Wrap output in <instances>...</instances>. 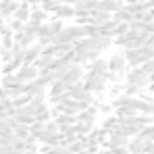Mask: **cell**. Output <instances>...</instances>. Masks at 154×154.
Instances as JSON below:
<instances>
[{"label":"cell","mask_w":154,"mask_h":154,"mask_svg":"<svg viewBox=\"0 0 154 154\" xmlns=\"http://www.w3.org/2000/svg\"><path fill=\"white\" fill-rule=\"evenodd\" d=\"M125 81L129 85H135L140 90H148L150 85V73H146L142 67H129L127 75H125Z\"/></svg>","instance_id":"1"},{"label":"cell","mask_w":154,"mask_h":154,"mask_svg":"<svg viewBox=\"0 0 154 154\" xmlns=\"http://www.w3.org/2000/svg\"><path fill=\"white\" fill-rule=\"evenodd\" d=\"M83 81H85L88 92H92L94 96H96V94H104V92H106V88H108L106 73H104V75H98V73H85Z\"/></svg>","instance_id":"2"},{"label":"cell","mask_w":154,"mask_h":154,"mask_svg":"<svg viewBox=\"0 0 154 154\" xmlns=\"http://www.w3.org/2000/svg\"><path fill=\"white\" fill-rule=\"evenodd\" d=\"M129 65L125 58V52H115L108 58V71H117V73H127Z\"/></svg>","instance_id":"3"},{"label":"cell","mask_w":154,"mask_h":154,"mask_svg":"<svg viewBox=\"0 0 154 154\" xmlns=\"http://www.w3.org/2000/svg\"><path fill=\"white\" fill-rule=\"evenodd\" d=\"M83 77H85V67L73 63V65L69 67V71H67V75H65L63 81H65L67 85H73V83H77V81H81Z\"/></svg>","instance_id":"4"},{"label":"cell","mask_w":154,"mask_h":154,"mask_svg":"<svg viewBox=\"0 0 154 154\" xmlns=\"http://www.w3.org/2000/svg\"><path fill=\"white\" fill-rule=\"evenodd\" d=\"M17 77L21 79V81H33V79H38L40 77V69L35 67V65H23L19 71H17Z\"/></svg>","instance_id":"5"},{"label":"cell","mask_w":154,"mask_h":154,"mask_svg":"<svg viewBox=\"0 0 154 154\" xmlns=\"http://www.w3.org/2000/svg\"><path fill=\"white\" fill-rule=\"evenodd\" d=\"M56 19H75V6L73 4H67V2H60L56 8H54V13H52Z\"/></svg>","instance_id":"6"},{"label":"cell","mask_w":154,"mask_h":154,"mask_svg":"<svg viewBox=\"0 0 154 154\" xmlns=\"http://www.w3.org/2000/svg\"><path fill=\"white\" fill-rule=\"evenodd\" d=\"M108 71V60H104V58H94V60H90L88 65H85V73H98V75H104Z\"/></svg>","instance_id":"7"},{"label":"cell","mask_w":154,"mask_h":154,"mask_svg":"<svg viewBox=\"0 0 154 154\" xmlns=\"http://www.w3.org/2000/svg\"><path fill=\"white\" fill-rule=\"evenodd\" d=\"M42 52H44V46H42L40 42L31 44L29 48H25V63H23V65H35V60L40 58Z\"/></svg>","instance_id":"8"},{"label":"cell","mask_w":154,"mask_h":154,"mask_svg":"<svg viewBox=\"0 0 154 154\" xmlns=\"http://www.w3.org/2000/svg\"><path fill=\"white\" fill-rule=\"evenodd\" d=\"M121 6H125V2L121 0H98L96 2V11H106V13H115Z\"/></svg>","instance_id":"9"},{"label":"cell","mask_w":154,"mask_h":154,"mask_svg":"<svg viewBox=\"0 0 154 154\" xmlns=\"http://www.w3.org/2000/svg\"><path fill=\"white\" fill-rule=\"evenodd\" d=\"M112 19H115L117 23H133V21H135L133 13H131L129 8H125V6H121L119 11H115V13H112Z\"/></svg>","instance_id":"10"},{"label":"cell","mask_w":154,"mask_h":154,"mask_svg":"<svg viewBox=\"0 0 154 154\" xmlns=\"http://www.w3.org/2000/svg\"><path fill=\"white\" fill-rule=\"evenodd\" d=\"M46 21H48V11H44L42 6L31 11V17H29V23H31V25L40 27L42 23H46Z\"/></svg>","instance_id":"11"},{"label":"cell","mask_w":154,"mask_h":154,"mask_svg":"<svg viewBox=\"0 0 154 154\" xmlns=\"http://www.w3.org/2000/svg\"><path fill=\"white\" fill-rule=\"evenodd\" d=\"M75 131L79 133V137H88V135L94 131V121H77Z\"/></svg>","instance_id":"12"},{"label":"cell","mask_w":154,"mask_h":154,"mask_svg":"<svg viewBox=\"0 0 154 154\" xmlns=\"http://www.w3.org/2000/svg\"><path fill=\"white\" fill-rule=\"evenodd\" d=\"M112 19V13H106V11H92V19H90V23H94V25H102L106 21H110Z\"/></svg>","instance_id":"13"},{"label":"cell","mask_w":154,"mask_h":154,"mask_svg":"<svg viewBox=\"0 0 154 154\" xmlns=\"http://www.w3.org/2000/svg\"><path fill=\"white\" fill-rule=\"evenodd\" d=\"M0 83L4 88H17V85H25V81H21L17 73H8V75H2L0 77Z\"/></svg>","instance_id":"14"},{"label":"cell","mask_w":154,"mask_h":154,"mask_svg":"<svg viewBox=\"0 0 154 154\" xmlns=\"http://www.w3.org/2000/svg\"><path fill=\"white\" fill-rule=\"evenodd\" d=\"M146 144H148V142H144V140H140V137H131L127 148H129L131 154H146Z\"/></svg>","instance_id":"15"},{"label":"cell","mask_w":154,"mask_h":154,"mask_svg":"<svg viewBox=\"0 0 154 154\" xmlns=\"http://www.w3.org/2000/svg\"><path fill=\"white\" fill-rule=\"evenodd\" d=\"M13 131H15V135H17L19 140H29V137H33L31 131H29V125H23V123H19Z\"/></svg>","instance_id":"16"},{"label":"cell","mask_w":154,"mask_h":154,"mask_svg":"<svg viewBox=\"0 0 154 154\" xmlns=\"http://www.w3.org/2000/svg\"><path fill=\"white\" fill-rule=\"evenodd\" d=\"M135 137H140V140H144V142H152V140H154V123H152V125H146V127L142 129Z\"/></svg>","instance_id":"17"},{"label":"cell","mask_w":154,"mask_h":154,"mask_svg":"<svg viewBox=\"0 0 154 154\" xmlns=\"http://www.w3.org/2000/svg\"><path fill=\"white\" fill-rule=\"evenodd\" d=\"M115 29H117V21L110 19V21H106V23L100 25V33H104V35H112V38H115Z\"/></svg>","instance_id":"18"},{"label":"cell","mask_w":154,"mask_h":154,"mask_svg":"<svg viewBox=\"0 0 154 154\" xmlns=\"http://www.w3.org/2000/svg\"><path fill=\"white\" fill-rule=\"evenodd\" d=\"M42 35H52L50 21H46V23H42V25L38 27V38H42Z\"/></svg>","instance_id":"19"},{"label":"cell","mask_w":154,"mask_h":154,"mask_svg":"<svg viewBox=\"0 0 154 154\" xmlns=\"http://www.w3.org/2000/svg\"><path fill=\"white\" fill-rule=\"evenodd\" d=\"M8 25H11V29H13L15 33H17V31H23L25 23H23V21H19V19H15V17H11V23H8Z\"/></svg>","instance_id":"20"},{"label":"cell","mask_w":154,"mask_h":154,"mask_svg":"<svg viewBox=\"0 0 154 154\" xmlns=\"http://www.w3.org/2000/svg\"><path fill=\"white\" fill-rule=\"evenodd\" d=\"M50 27H52V33H58L63 27H65V23H63V19H50Z\"/></svg>","instance_id":"21"},{"label":"cell","mask_w":154,"mask_h":154,"mask_svg":"<svg viewBox=\"0 0 154 154\" xmlns=\"http://www.w3.org/2000/svg\"><path fill=\"white\" fill-rule=\"evenodd\" d=\"M129 23H117V29H115V38H117V35H125V33H127L129 31Z\"/></svg>","instance_id":"22"},{"label":"cell","mask_w":154,"mask_h":154,"mask_svg":"<svg viewBox=\"0 0 154 154\" xmlns=\"http://www.w3.org/2000/svg\"><path fill=\"white\" fill-rule=\"evenodd\" d=\"M98 108H100V112H102V115H110V110H115V106H112V104H102V102H98Z\"/></svg>","instance_id":"23"},{"label":"cell","mask_w":154,"mask_h":154,"mask_svg":"<svg viewBox=\"0 0 154 154\" xmlns=\"http://www.w3.org/2000/svg\"><path fill=\"white\" fill-rule=\"evenodd\" d=\"M142 69H144L146 73H154V58H150V60H146V63L142 65Z\"/></svg>","instance_id":"24"},{"label":"cell","mask_w":154,"mask_h":154,"mask_svg":"<svg viewBox=\"0 0 154 154\" xmlns=\"http://www.w3.org/2000/svg\"><path fill=\"white\" fill-rule=\"evenodd\" d=\"M110 154H129L127 146H117V148H110Z\"/></svg>","instance_id":"25"},{"label":"cell","mask_w":154,"mask_h":154,"mask_svg":"<svg viewBox=\"0 0 154 154\" xmlns=\"http://www.w3.org/2000/svg\"><path fill=\"white\" fill-rule=\"evenodd\" d=\"M4 98H8V96H6V88L0 83V100H4Z\"/></svg>","instance_id":"26"},{"label":"cell","mask_w":154,"mask_h":154,"mask_svg":"<svg viewBox=\"0 0 154 154\" xmlns=\"http://www.w3.org/2000/svg\"><path fill=\"white\" fill-rule=\"evenodd\" d=\"M127 4H135V2H146V0H125Z\"/></svg>","instance_id":"27"},{"label":"cell","mask_w":154,"mask_h":154,"mask_svg":"<svg viewBox=\"0 0 154 154\" xmlns=\"http://www.w3.org/2000/svg\"><path fill=\"white\" fill-rule=\"evenodd\" d=\"M148 90L152 92V96H154V81H152V83H150V85H148Z\"/></svg>","instance_id":"28"},{"label":"cell","mask_w":154,"mask_h":154,"mask_svg":"<svg viewBox=\"0 0 154 154\" xmlns=\"http://www.w3.org/2000/svg\"><path fill=\"white\" fill-rule=\"evenodd\" d=\"M150 13H152V21H154V8H150Z\"/></svg>","instance_id":"29"}]
</instances>
